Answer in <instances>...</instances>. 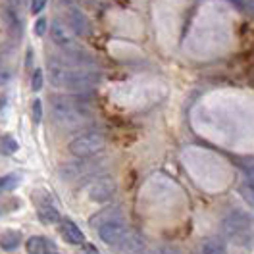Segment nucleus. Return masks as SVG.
I'll list each match as a JSON object with an SVG mask.
<instances>
[{"instance_id":"0eeeda50","label":"nucleus","mask_w":254,"mask_h":254,"mask_svg":"<svg viewBox=\"0 0 254 254\" xmlns=\"http://www.w3.org/2000/svg\"><path fill=\"white\" fill-rule=\"evenodd\" d=\"M116 192V181L112 177H100V179H95L89 189H87V194L93 202H106L108 198L114 196Z\"/></svg>"},{"instance_id":"aec40b11","label":"nucleus","mask_w":254,"mask_h":254,"mask_svg":"<svg viewBox=\"0 0 254 254\" xmlns=\"http://www.w3.org/2000/svg\"><path fill=\"white\" fill-rule=\"evenodd\" d=\"M45 33H47V19H45V17H39L37 23H35V35L43 37Z\"/></svg>"},{"instance_id":"dca6fc26","label":"nucleus","mask_w":254,"mask_h":254,"mask_svg":"<svg viewBox=\"0 0 254 254\" xmlns=\"http://www.w3.org/2000/svg\"><path fill=\"white\" fill-rule=\"evenodd\" d=\"M21 175L19 174H8V175H2L0 177V194L2 192H8V190L16 189L17 183H19Z\"/></svg>"},{"instance_id":"c756f323","label":"nucleus","mask_w":254,"mask_h":254,"mask_svg":"<svg viewBox=\"0 0 254 254\" xmlns=\"http://www.w3.org/2000/svg\"><path fill=\"white\" fill-rule=\"evenodd\" d=\"M0 212H2V208H0Z\"/></svg>"},{"instance_id":"4be33fe9","label":"nucleus","mask_w":254,"mask_h":254,"mask_svg":"<svg viewBox=\"0 0 254 254\" xmlns=\"http://www.w3.org/2000/svg\"><path fill=\"white\" fill-rule=\"evenodd\" d=\"M243 172L247 174V177H249L251 181H254V160H249V162L245 164V168H243Z\"/></svg>"},{"instance_id":"423d86ee","label":"nucleus","mask_w":254,"mask_h":254,"mask_svg":"<svg viewBox=\"0 0 254 254\" xmlns=\"http://www.w3.org/2000/svg\"><path fill=\"white\" fill-rule=\"evenodd\" d=\"M75 33L69 29V25L67 23H64L60 19H56V21H52V27H50V39H52V43L56 45L58 48H62L64 54H67V52H73V50H77V45H75Z\"/></svg>"},{"instance_id":"f03ea898","label":"nucleus","mask_w":254,"mask_h":254,"mask_svg":"<svg viewBox=\"0 0 254 254\" xmlns=\"http://www.w3.org/2000/svg\"><path fill=\"white\" fill-rule=\"evenodd\" d=\"M254 231V218L251 214L243 212V210H233L229 212L222 222V233L229 241H237L243 243L251 237Z\"/></svg>"},{"instance_id":"c85d7f7f","label":"nucleus","mask_w":254,"mask_h":254,"mask_svg":"<svg viewBox=\"0 0 254 254\" xmlns=\"http://www.w3.org/2000/svg\"><path fill=\"white\" fill-rule=\"evenodd\" d=\"M139 254H156V251H143V253H139Z\"/></svg>"},{"instance_id":"39448f33","label":"nucleus","mask_w":254,"mask_h":254,"mask_svg":"<svg viewBox=\"0 0 254 254\" xmlns=\"http://www.w3.org/2000/svg\"><path fill=\"white\" fill-rule=\"evenodd\" d=\"M127 233H129V229H127L122 214H118V216L110 218L108 222L98 225V237H100V241L106 243V245H112V247L120 245Z\"/></svg>"},{"instance_id":"7ed1b4c3","label":"nucleus","mask_w":254,"mask_h":254,"mask_svg":"<svg viewBox=\"0 0 254 254\" xmlns=\"http://www.w3.org/2000/svg\"><path fill=\"white\" fill-rule=\"evenodd\" d=\"M67 148L77 158H91L106 148V137L102 133H96V131L83 133L79 137H75L73 141H69Z\"/></svg>"},{"instance_id":"6e6552de","label":"nucleus","mask_w":254,"mask_h":254,"mask_svg":"<svg viewBox=\"0 0 254 254\" xmlns=\"http://www.w3.org/2000/svg\"><path fill=\"white\" fill-rule=\"evenodd\" d=\"M65 23L69 25V29L75 33L77 37H87L91 35V21L77 8H69L65 14Z\"/></svg>"},{"instance_id":"6ab92c4d","label":"nucleus","mask_w":254,"mask_h":254,"mask_svg":"<svg viewBox=\"0 0 254 254\" xmlns=\"http://www.w3.org/2000/svg\"><path fill=\"white\" fill-rule=\"evenodd\" d=\"M31 110H33V124H41V120H43V102L41 100H35Z\"/></svg>"},{"instance_id":"ddd939ff","label":"nucleus","mask_w":254,"mask_h":254,"mask_svg":"<svg viewBox=\"0 0 254 254\" xmlns=\"http://www.w3.org/2000/svg\"><path fill=\"white\" fill-rule=\"evenodd\" d=\"M198 254H225V245H223L222 239L218 237L204 239L202 245H200Z\"/></svg>"},{"instance_id":"f8f14e48","label":"nucleus","mask_w":254,"mask_h":254,"mask_svg":"<svg viewBox=\"0 0 254 254\" xmlns=\"http://www.w3.org/2000/svg\"><path fill=\"white\" fill-rule=\"evenodd\" d=\"M21 245V233L19 231H6L0 235V249L2 251H16Z\"/></svg>"},{"instance_id":"393cba45","label":"nucleus","mask_w":254,"mask_h":254,"mask_svg":"<svg viewBox=\"0 0 254 254\" xmlns=\"http://www.w3.org/2000/svg\"><path fill=\"white\" fill-rule=\"evenodd\" d=\"M156 254H179V253L175 249H172V247H162V249L156 251Z\"/></svg>"},{"instance_id":"9d476101","label":"nucleus","mask_w":254,"mask_h":254,"mask_svg":"<svg viewBox=\"0 0 254 254\" xmlns=\"http://www.w3.org/2000/svg\"><path fill=\"white\" fill-rule=\"evenodd\" d=\"M118 247L124 254H139L143 253V239L139 237L137 233H127Z\"/></svg>"},{"instance_id":"5701e85b","label":"nucleus","mask_w":254,"mask_h":254,"mask_svg":"<svg viewBox=\"0 0 254 254\" xmlns=\"http://www.w3.org/2000/svg\"><path fill=\"white\" fill-rule=\"evenodd\" d=\"M79 2H83L85 6H89V8H93V10H98V8L104 6V0H79Z\"/></svg>"},{"instance_id":"cd10ccee","label":"nucleus","mask_w":254,"mask_h":254,"mask_svg":"<svg viewBox=\"0 0 254 254\" xmlns=\"http://www.w3.org/2000/svg\"><path fill=\"white\" fill-rule=\"evenodd\" d=\"M60 2H62V4H73L75 0H60Z\"/></svg>"},{"instance_id":"b1692460","label":"nucleus","mask_w":254,"mask_h":254,"mask_svg":"<svg viewBox=\"0 0 254 254\" xmlns=\"http://www.w3.org/2000/svg\"><path fill=\"white\" fill-rule=\"evenodd\" d=\"M83 254H100V253H98V249L93 247V245H85L83 247Z\"/></svg>"},{"instance_id":"2eb2a0df","label":"nucleus","mask_w":254,"mask_h":254,"mask_svg":"<svg viewBox=\"0 0 254 254\" xmlns=\"http://www.w3.org/2000/svg\"><path fill=\"white\" fill-rule=\"evenodd\" d=\"M17 148H19V144L14 137H10V135L0 137V156H12L17 152Z\"/></svg>"},{"instance_id":"4468645a","label":"nucleus","mask_w":254,"mask_h":254,"mask_svg":"<svg viewBox=\"0 0 254 254\" xmlns=\"http://www.w3.org/2000/svg\"><path fill=\"white\" fill-rule=\"evenodd\" d=\"M39 218H41V222L43 223L60 222V214H58V210L52 206V204H48V202L39 206Z\"/></svg>"},{"instance_id":"bb28decb","label":"nucleus","mask_w":254,"mask_h":254,"mask_svg":"<svg viewBox=\"0 0 254 254\" xmlns=\"http://www.w3.org/2000/svg\"><path fill=\"white\" fill-rule=\"evenodd\" d=\"M247 2V8L251 10V12H254V0H245Z\"/></svg>"},{"instance_id":"412c9836","label":"nucleus","mask_w":254,"mask_h":254,"mask_svg":"<svg viewBox=\"0 0 254 254\" xmlns=\"http://www.w3.org/2000/svg\"><path fill=\"white\" fill-rule=\"evenodd\" d=\"M48 0H31V14H41Z\"/></svg>"},{"instance_id":"a878e982","label":"nucleus","mask_w":254,"mask_h":254,"mask_svg":"<svg viewBox=\"0 0 254 254\" xmlns=\"http://www.w3.org/2000/svg\"><path fill=\"white\" fill-rule=\"evenodd\" d=\"M10 2H12V8H14V10H17V8L21 6V2H23V0H10Z\"/></svg>"},{"instance_id":"f3484780","label":"nucleus","mask_w":254,"mask_h":254,"mask_svg":"<svg viewBox=\"0 0 254 254\" xmlns=\"http://www.w3.org/2000/svg\"><path fill=\"white\" fill-rule=\"evenodd\" d=\"M239 192H241V196H243L251 206H254V181H251V179L243 181L241 187H239Z\"/></svg>"},{"instance_id":"1a4fd4ad","label":"nucleus","mask_w":254,"mask_h":254,"mask_svg":"<svg viewBox=\"0 0 254 254\" xmlns=\"http://www.w3.org/2000/svg\"><path fill=\"white\" fill-rule=\"evenodd\" d=\"M60 233H62V237L65 239L69 245H83V243H85L83 231H81L73 222H69V220H62V222H60Z\"/></svg>"},{"instance_id":"20e7f679","label":"nucleus","mask_w":254,"mask_h":254,"mask_svg":"<svg viewBox=\"0 0 254 254\" xmlns=\"http://www.w3.org/2000/svg\"><path fill=\"white\" fill-rule=\"evenodd\" d=\"M73 71H75V67L69 65L65 60H60V58H50L47 64L48 81L56 89H69Z\"/></svg>"},{"instance_id":"a211bd4d","label":"nucleus","mask_w":254,"mask_h":254,"mask_svg":"<svg viewBox=\"0 0 254 254\" xmlns=\"http://www.w3.org/2000/svg\"><path fill=\"white\" fill-rule=\"evenodd\" d=\"M43 85H45V73H43V69H35L31 75V91L33 93H39L43 89Z\"/></svg>"},{"instance_id":"9b49d317","label":"nucleus","mask_w":254,"mask_h":254,"mask_svg":"<svg viewBox=\"0 0 254 254\" xmlns=\"http://www.w3.org/2000/svg\"><path fill=\"white\" fill-rule=\"evenodd\" d=\"M25 249L27 254H50L52 245L45 237H29V241L25 243Z\"/></svg>"},{"instance_id":"f257e3e1","label":"nucleus","mask_w":254,"mask_h":254,"mask_svg":"<svg viewBox=\"0 0 254 254\" xmlns=\"http://www.w3.org/2000/svg\"><path fill=\"white\" fill-rule=\"evenodd\" d=\"M50 112H52V120L65 129L81 127L89 122V112L85 110L79 100L71 96H54Z\"/></svg>"}]
</instances>
